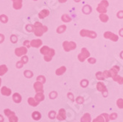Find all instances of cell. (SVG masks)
<instances>
[{
	"label": "cell",
	"mask_w": 123,
	"mask_h": 122,
	"mask_svg": "<svg viewBox=\"0 0 123 122\" xmlns=\"http://www.w3.org/2000/svg\"><path fill=\"white\" fill-rule=\"evenodd\" d=\"M81 122H91V116L89 113H85L81 118Z\"/></svg>",
	"instance_id": "ffe728a7"
},
{
	"label": "cell",
	"mask_w": 123,
	"mask_h": 122,
	"mask_svg": "<svg viewBox=\"0 0 123 122\" xmlns=\"http://www.w3.org/2000/svg\"><path fill=\"white\" fill-rule=\"evenodd\" d=\"M7 70V67L5 65H0V76H3L5 74H6Z\"/></svg>",
	"instance_id": "7402d4cb"
},
{
	"label": "cell",
	"mask_w": 123,
	"mask_h": 122,
	"mask_svg": "<svg viewBox=\"0 0 123 122\" xmlns=\"http://www.w3.org/2000/svg\"><path fill=\"white\" fill-rule=\"evenodd\" d=\"M23 65H24V63H22L21 60H20V61H18V62L16 63V67H17V68H18V69H21V67H23Z\"/></svg>",
	"instance_id": "f6af8a7d"
},
{
	"label": "cell",
	"mask_w": 123,
	"mask_h": 122,
	"mask_svg": "<svg viewBox=\"0 0 123 122\" xmlns=\"http://www.w3.org/2000/svg\"><path fill=\"white\" fill-rule=\"evenodd\" d=\"M97 90L100 92H102L104 96H107L108 95V91L106 89V87L105 86V85L103 82H98L97 84Z\"/></svg>",
	"instance_id": "ba28073f"
},
{
	"label": "cell",
	"mask_w": 123,
	"mask_h": 122,
	"mask_svg": "<svg viewBox=\"0 0 123 122\" xmlns=\"http://www.w3.org/2000/svg\"><path fill=\"white\" fill-rule=\"evenodd\" d=\"M1 93L2 95L4 96H9L11 95V93H12V91H11V90L10 89V88H8L7 87H2V89H1Z\"/></svg>",
	"instance_id": "4fadbf2b"
},
{
	"label": "cell",
	"mask_w": 123,
	"mask_h": 122,
	"mask_svg": "<svg viewBox=\"0 0 123 122\" xmlns=\"http://www.w3.org/2000/svg\"><path fill=\"white\" fill-rule=\"evenodd\" d=\"M24 45L27 47V48H30V43H29V41H25L24 43Z\"/></svg>",
	"instance_id": "7dc6e473"
},
{
	"label": "cell",
	"mask_w": 123,
	"mask_h": 122,
	"mask_svg": "<svg viewBox=\"0 0 123 122\" xmlns=\"http://www.w3.org/2000/svg\"><path fill=\"white\" fill-rule=\"evenodd\" d=\"M4 118L2 115H0V122H4Z\"/></svg>",
	"instance_id": "db71d44e"
},
{
	"label": "cell",
	"mask_w": 123,
	"mask_h": 122,
	"mask_svg": "<svg viewBox=\"0 0 123 122\" xmlns=\"http://www.w3.org/2000/svg\"><path fill=\"white\" fill-rule=\"evenodd\" d=\"M24 74H25V76L27 77V78H31V77L32 76V75H33L32 72L31 71H28V70H26L25 71Z\"/></svg>",
	"instance_id": "f546056e"
},
{
	"label": "cell",
	"mask_w": 123,
	"mask_h": 122,
	"mask_svg": "<svg viewBox=\"0 0 123 122\" xmlns=\"http://www.w3.org/2000/svg\"><path fill=\"white\" fill-rule=\"evenodd\" d=\"M42 45V41L40 39H36V40H32L30 42V46L34 47V48H38Z\"/></svg>",
	"instance_id": "7c38bea8"
},
{
	"label": "cell",
	"mask_w": 123,
	"mask_h": 122,
	"mask_svg": "<svg viewBox=\"0 0 123 122\" xmlns=\"http://www.w3.org/2000/svg\"><path fill=\"white\" fill-rule=\"evenodd\" d=\"M21 61L22 63H23L24 64H25V63H27V61H28V58H27V56H23V57L21 58Z\"/></svg>",
	"instance_id": "7bdbcfd3"
},
{
	"label": "cell",
	"mask_w": 123,
	"mask_h": 122,
	"mask_svg": "<svg viewBox=\"0 0 123 122\" xmlns=\"http://www.w3.org/2000/svg\"><path fill=\"white\" fill-rule=\"evenodd\" d=\"M119 34H120L122 36H123V29H122L119 31Z\"/></svg>",
	"instance_id": "11a10c76"
},
{
	"label": "cell",
	"mask_w": 123,
	"mask_h": 122,
	"mask_svg": "<svg viewBox=\"0 0 123 122\" xmlns=\"http://www.w3.org/2000/svg\"><path fill=\"white\" fill-rule=\"evenodd\" d=\"M92 11V9L90 7V6H88V5H86L83 8V12L85 13H89Z\"/></svg>",
	"instance_id": "d590c367"
},
{
	"label": "cell",
	"mask_w": 123,
	"mask_h": 122,
	"mask_svg": "<svg viewBox=\"0 0 123 122\" xmlns=\"http://www.w3.org/2000/svg\"><path fill=\"white\" fill-rule=\"evenodd\" d=\"M1 84H2V80L0 78V86H1Z\"/></svg>",
	"instance_id": "680465c9"
},
{
	"label": "cell",
	"mask_w": 123,
	"mask_h": 122,
	"mask_svg": "<svg viewBox=\"0 0 123 122\" xmlns=\"http://www.w3.org/2000/svg\"><path fill=\"white\" fill-rule=\"evenodd\" d=\"M80 35L83 37L87 36L91 38H95L97 37V34L95 32L89 31V30H86V29H82L80 31Z\"/></svg>",
	"instance_id": "277c9868"
},
{
	"label": "cell",
	"mask_w": 123,
	"mask_h": 122,
	"mask_svg": "<svg viewBox=\"0 0 123 122\" xmlns=\"http://www.w3.org/2000/svg\"><path fill=\"white\" fill-rule=\"evenodd\" d=\"M8 118H9V122H18V118L16 115H12Z\"/></svg>",
	"instance_id": "4316f807"
},
{
	"label": "cell",
	"mask_w": 123,
	"mask_h": 122,
	"mask_svg": "<svg viewBox=\"0 0 123 122\" xmlns=\"http://www.w3.org/2000/svg\"><path fill=\"white\" fill-rule=\"evenodd\" d=\"M35 99L38 102H41L44 100V95L43 94V92H38L35 96Z\"/></svg>",
	"instance_id": "9a60e30c"
},
{
	"label": "cell",
	"mask_w": 123,
	"mask_h": 122,
	"mask_svg": "<svg viewBox=\"0 0 123 122\" xmlns=\"http://www.w3.org/2000/svg\"><path fill=\"white\" fill-rule=\"evenodd\" d=\"M103 76L105 77V78H108V77L111 76L110 71H105L103 73Z\"/></svg>",
	"instance_id": "f35d334b"
},
{
	"label": "cell",
	"mask_w": 123,
	"mask_h": 122,
	"mask_svg": "<svg viewBox=\"0 0 123 122\" xmlns=\"http://www.w3.org/2000/svg\"><path fill=\"white\" fill-rule=\"evenodd\" d=\"M27 102H28V104H29L30 106H32V107H36V106H38V104H39V102H38L36 100L35 98H32V97L28 98V99H27Z\"/></svg>",
	"instance_id": "5bb4252c"
},
{
	"label": "cell",
	"mask_w": 123,
	"mask_h": 122,
	"mask_svg": "<svg viewBox=\"0 0 123 122\" xmlns=\"http://www.w3.org/2000/svg\"><path fill=\"white\" fill-rule=\"evenodd\" d=\"M96 76H97V79L99 80H103L105 79V77L103 76V74L102 72H97L96 74Z\"/></svg>",
	"instance_id": "83f0119b"
},
{
	"label": "cell",
	"mask_w": 123,
	"mask_h": 122,
	"mask_svg": "<svg viewBox=\"0 0 123 122\" xmlns=\"http://www.w3.org/2000/svg\"><path fill=\"white\" fill-rule=\"evenodd\" d=\"M37 81L38 82H41V83H44L46 82V78L44 77L43 76H38V77H37Z\"/></svg>",
	"instance_id": "d6a6232c"
},
{
	"label": "cell",
	"mask_w": 123,
	"mask_h": 122,
	"mask_svg": "<svg viewBox=\"0 0 123 122\" xmlns=\"http://www.w3.org/2000/svg\"><path fill=\"white\" fill-rule=\"evenodd\" d=\"M99 18H100V20H101L102 21H103V22H106L108 20V16H106L105 14H101V15H100L99 16Z\"/></svg>",
	"instance_id": "1f68e13d"
},
{
	"label": "cell",
	"mask_w": 123,
	"mask_h": 122,
	"mask_svg": "<svg viewBox=\"0 0 123 122\" xmlns=\"http://www.w3.org/2000/svg\"><path fill=\"white\" fill-rule=\"evenodd\" d=\"M27 53V49L25 46L18 47V48H16L15 49V54L18 57L23 56V55H25Z\"/></svg>",
	"instance_id": "8992f818"
},
{
	"label": "cell",
	"mask_w": 123,
	"mask_h": 122,
	"mask_svg": "<svg viewBox=\"0 0 123 122\" xmlns=\"http://www.w3.org/2000/svg\"><path fill=\"white\" fill-rule=\"evenodd\" d=\"M55 116H56V113L55 111H50L49 113V118L50 119H54L55 118Z\"/></svg>",
	"instance_id": "74e56055"
},
{
	"label": "cell",
	"mask_w": 123,
	"mask_h": 122,
	"mask_svg": "<svg viewBox=\"0 0 123 122\" xmlns=\"http://www.w3.org/2000/svg\"><path fill=\"white\" fill-rule=\"evenodd\" d=\"M41 53L44 55V60L49 62L51 60L52 58L55 55V50L50 49L49 47L44 46L41 49Z\"/></svg>",
	"instance_id": "6da1fadb"
},
{
	"label": "cell",
	"mask_w": 123,
	"mask_h": 122,
	"mask_svg": "<svg viewBox=\"0 0 123 122\" xmlns=\"http://www.w3.org/2000/svg\"><path fill=\"white\" fill-rule=\"evenodd\" d=\"M80 85H81V86H83V87H86V86L88 85V82L87 80H83V81L81 82Z\"/></svg>",
	"instance_id": "bcb514c9"
},
{
	"label": "cell",
	"mask_w": 123,
	"mask_h": 122,
	"mask_svg": "<svg viewBox=\"0 0 123 122\" xmlns=\"http://www.w3.org/2000/svg\"><path fill=\"white\" fill-rule=\"evenodd\" d=\"M34 89L35 91L38 93V92H43V83H41V82H35L34 85Z\"/></svg>",
	"instance_id": "30bf717a"
},
{
	"label": "cell",
	"mask_w": 123,
	"mask_h": 122,
	"mask_svg": "<svg viewBox=\"0 0 123 122\" xmlns=\"http://www.w3.org/2000/svg\"><path fill=\"white\" fill-rule=\"evenodd\" d=\"M66 26H64V25H62V26H60L59 27H58V29H57V32H58V33H62V32H63L65 30H66Z\"/></svg>",
	"instance_id": "e575fe53"
},
{
	"label": "cell",
	"mask_w": 123,
	"mask_h": 122,
	"mask_svg": "<svg viewBox=\"0 0 123 122\" xmlns=\"http://www.w3.org/2000/svg\"><path fill=\"white\" fill-rule=\"evenodd\" d=\"M104 37L106 38H109L113 41H117L118 40V36L111 32H106L104 34Z\"/></svg>",
	"instance_id": "9c48e42d"
},
{
	"label": "cell",
	"mask_w": 123,
	"mask_h": 122,
	"mask_svg": "<svg viewBox=\"0 0 123 122\" xmlns=\"http://www.w3.org/2000/svg\"><path fill=\"white\" fill-rule=\"evenodd\" d=\"M117 105L119 108H120V109L123 108V99H119L117 100Z\"/></svg>",
	"instance_id": "4dcf8cb0"
},
{
	"label": "cell",
	"mask_w": 123,
	"mask_h": 122,
	"mask_svg": "<svg viewBox=\"0 0 123 122\" xmlns=\"http://www.w3.org/2000/svg\"><path fill=\"white\" fill-rule=\"evenodd\" d=\"M13 100L15 103H20L21 102V96L18 93H15L13 95Z\"/></svg>",
	"instance_id": "ac0fdd59"
},
{
	"label": "cell",
	"mask_w": 123,
	"mask_h": 122,
	"mask_svg": "<svg viewBox=\"0 0 123 122\" xmlns=\"http://www.w3.org/2000/svg\"><path fill=\"white\" fill-rule=\"evenodd\" d=\"M93 122H105V118H103V115H101V116H97L95 119H94Z\"/></svg>",
	"instance_id": "484cf974"
},
{
	"label": "cell",
	"mask_w": 123,
	"mask_h": 122,
	"mask_svg": "<svg viewBox=\"0 0 123 122\" xmlns=\"http://www.w3.org/2000/svg\"><path fill=\"white\" fill-rule=\"evenodd\" d=\"M117 118V114L116 113H112V114H111V115L109 116V118L111 119V120H114V119H116Z\"/></svg>",
	"instance_id": "ee69618b"
},
{
	"label": "cell",
	"mask_w": 123,
	"mask_h": 122,
	"mask_svg": "<svg viewBox=\"0 0 123 122\" xmlns=\"http://www.w3.org/2000/svg\"><path fill=\"white\" fill-rule=\"evenodd\" d=\"M5 40V36L2 34H0V43H2Z\"/></svg>",
	"instance_id": "f907efd6"
},
{
	"label": "cell",
	"mask_w": 123,
	"mask_h": 122,
	"mask_svg": "<svg viewBox=\"0 0 123 122\" xmlns=\"http://www.w3.org/2000/svg\"><path fill=\"white\" fill-rule=\"evenodd\" d=\"M63 46L65 51L69 52L76 48V43L72 41H64L63 43Z\"/></svg>",
	"instance_id": "3957f363"
},
{
	"label": "cell",
	"mask_w": 123,
	"mask_h": 122,
	"mask_svg": "<svg viewBox=\"0 0 123 122\" xmlns=\"http://www.w3.org/2000/svg\"><path fill=\"white\" fill-rule=\"evenodd\" d=\"M49 97L50 99H55L57 97V93L55 92V91H53V92H51L50 94H49Z\"/></svg>",
	"instance_id": "b9f144b4"
},
{
	"label": "cell",
	"mask_w": 123,
	"mask_h": 122,
	"mask_svg": "<svg viewBox=\"0 0 123 122\" xmlns=\"http://www.w3.org/2000/svg\"><path fill=\"white\" fill-rule=\"evenodd\" d=\"M88 62L90 63H94L96 62V60L94 58H89L88 59Z\"/></svg>",
	"instance_id": "816d5d0a"
},
{
	"label": "cell",
	"mask_w": 123,
	"mask_h": 122,
	"mask_svg": "<svg viewBox=\"0 0 123 122\" xmlns=\"http://www.w3.org/2000/svg\"><path fill=\"white\" fill-rule=\"evenodd\" d=\"M4 113L7 117H10V116H12V115H15V113L13 112V111H11V110H9V109H5L4 110Z\"/></svg>",
	"instance_id": "d4e9b609"
},
{
	"label": "cell",
	"mask_w": 123,
	"mask_h": 122,
	"mask_svg": "<svg viewBox=\"0 0 123 122\" xmlns=\"http://www.w3.org/2000/svg\"><path fill=\"white\" fill-rule=\"evenodd\" d=\"M113 80L116 82H117L119 84H123V78L120 76H118V75H116L115 76L113 77Z\"/></svg>",
	"instance_id": "603a6c76"
},
{
	"label": "cell",
	"mask_w": 123,
	"mask_h": 122,
	"mask_svg": "<svg viewBox=\"0 0 123 122\" xmlns=\"http://www.w3.org/2000/svg\"><path fill=\"white\" fill-rule=\"evenodd\" d=\"M120 18H122L123 17V12H122V11H120V12H119V13H118V15H117Z\"/></svg>",
	"instance_id": "f5cc1de1"
},
{
	"label": "cell",
	"mask_w": 123,
	"mask_h": 122,
	"mask_svg": "<svg viewBox=\"0 0 123 122\" xmlns=\"http://www.w3.org/2000/svg\"><path fill=\"white\" fill-rule=\"evenodd\" d=\"M74 1H76V2H80V0H74Z\"/></svg>",
	"instance_id": "91938a15"
},
{
	"label": "cell",
	"mask_w": 123,
	"mask_h": 122,
	"mask_svg": "<svg viewBox=\"0 0 123 122\" xmlns=\"http://www.w3.org/2000/svg\"><path fill=\"white\" fill-rule=\"evenodd\" d=\"M83 101H84L83 100V98L81 97V96H79V97H77L76 99V102L78 103V104H82L83 102Z\"/></svg>",
	"instance_id": "60d3db41"
},
{
	"label": "cell",
	"mask_w": 123,
	"mask_h": 122,
	"mask_svg": "<svg viewBox=\"0 0 123 122\" xmlns=\"http://www.w3.org/2000/svg\"><path fill=\"white\" fill-rule=\"evenodd\" d=\"M68 97L69 99H70L72 101H74V96H73V94L72 93H68Z\"/></svg>",
	"instance_id": "681fc988"
},
{
	"label": "cell",
	"mask_w": 123,
	"mask_h": 122,
	"mask_svg": "<svg viewBox=\"0 0 123 122\" xmlns=\"http://www.w3.org/2000/svg\"><path fill=\"white\" fill-rule=\"evenodd\" d=\"M103 117H105L104 118H105V122H108V121H109V119H110V118H108V117H109V116H108V114H105V113H104V114H103Z\"/></svg>",
	"instance_id": "c3c4849f"
},
{
	"label": "cell",
	"mask_w": 123,
	"mask_h": 122,
	"mask_svg": "<svg viewBox=\"0 0 123 122\" xmlns=\"http://www.w3.org/2000/svg\"><path fill=\"white\" fill-rule=\"evenodd\" d=\"M34 26V33L36 36H41L44 32L47 31V27L43 26L40 22H36Z\"/></svg>",
	"instance_id": "7a4b0ae2"
},
{
	"label": "cell",
	"mask_w": 123,
	"mask_h": 122,
	"mask_svg": "<svg viewBox=\"0 0 123 122\" xmlns=\"http://www.w3.org/2000/svg\"><path fill=\"white\" fill-rule=\"evenodd\" d=\"M89 55H90L89 52L86 50V48H83L81 51V53L78 55V59H79L80 61L83 62L88 57H89Z\"/></svg>",
	"instance_id": "52a82bcc"
},
{
	"label": "cell",
	"mask_w": 123,
	"mask_h": 122,
	"mask_svg": "<svg viewBox=\"0 0 123 122\" xmlns=\"http://www.w3.org/2000/svg\"><path fill=\"white\" fill-rule=\"evenodd\" d=\"M0 21H1L2 23H7L8 21V18L5 15H1L0 16Z\"/></svg>",
	"instance_id": "f1b7e54d"
},
{
	"label": "cell",
	"mask_w": 123,
	"mask_h": 122,
	"mask_svg": "<svg viewBox=\"0 0 123 122\" xmlns=\"http://www.w3.org/2000/svg\"><path fill=\"white\" fill-rule=\"evenodd\" d=\"M66 110L63 108H61L59 112H58V114L57 115V118L58 120L59 121H63L66 119Z\"/></svg>",
	"instance_id": "8fae6325"
},
{
	"label": "cell",
	"mask_w": 123,
	"mask_h": 122,
	"mask_svg": "<svg viewBox=\"0 0 123 122\" xmlns=\"http://www.w3.org/2000/svg\"><path fill=\"white\" fill-rule=\"evenodd\" d=\"M13 7L16 10H19L22 7V0H13Z\"/></svg>",
	"instance_id": "2e32d148"
},
{
	"label": "cell",
	"mask_w": 123,
	"mask_h": 122,
	"mask_svg": "<svg viewBox=\"0 0 123 122\" xmlns=\"http://www.w3.org/2000/svg\"><path fill=\"white\" fill-rule=\"evenodd\" d=\"M32 118L33 119H34V120H36V121H38V120L41 119V113H40L39 112L35 111V112H33V113H32Z\"/></svg>",
	"instance_id": "44dd1931"
},
{
	"label": "cell",
	"mask_w": 123,
	"mask_h": 122,
	"mask_svg": "<svg viewBox=\"0 0 123 122\" xmlns=\"http://www.w3.org/2000/svg\"><path fill=\"white\" fill-rule=\"evenodd\" d=\"M26 29H27V32H31L32 31H34V26H32L31 24H28V25L26 26Z\"/></svg>",
	"instance_id": "8d00e7d4"
},
{
	"label": "cell",
	"mask_w": 123,
	"mask_h": 122,
	"mask_svg": "<svg viewBox=\"0 0 123 122\" xmlns=\"http://www.w3.org/2000/svg\"><path fill=\"white\" fill-rule=\"evenodd\" d=\"M121 58H123V52L121 53Z\"/></svg>",
	"instance_id": "6f0895ef"
},
{
	"label": "cell",
	"mask_w": 123,
	"mask_h": 122,
	"mask_svg": "<svg viewBox=\"0 0 123 122\" xmlns=\"http://www.w3.org/2000/svg\"><path fill=\"white\" fill-rule=\"evenodd\" d=\"M108 6V3L106 0H103V1L101 2L97 7V11L99 13H106V7Z\"/></svg>",
	"instance_id": "5b68a950"
},
{
	"label": "cell",
	"mask_w": 123,
	"mask_h": 122,
	"mask_svg": "<svg viewBox=\"0 0 123 122\" xmlns=\"http://www.w3.org/2000/svg\"><path fill=\"white\" fill-rule=\"evenodd\" d=\"M58 1H59L60 2H61V3H63V2H66V0H58Z\"/></svg>",
	"instance_id": "9f6ffc18"
},
{
	"label": "cell",
	"mask_w": 123,
	"mask_h": 122,
	"mask_svg": "<svg viewBox=\"0 0 123 122\" xmlns=\"http://www.w3.org/2000/svg\"><path fill=\"white\" fill-rule=\"evenodd\" d=\"M49 11L48 10H47V9H44V10H41V12L39 13L38 17H39V18L42 19V18H44L45 17H47V16H49Z\"/></svg>",
	"instance_id": "e0dca14e"
},
{
	"label": "cell",
	"mask_w": 123,
	"mask_h": 122,
	"mask_svg": "<svg viewBox=\"0 0 123 122\" xmlns=\"http://www.w3.org/2000/svg\"><path fill=\"white\" fill-rule=\"evenodd\" d=\"M62 20H63L64 22H69V21H71V18H70L68 15L65 14V15H63V16H62Z\"/></svg>",
	"instance_id": "836d02e7"
},
{
	"label": "cell",
	"mask_w": 123,
	"mask_h": 122,
	"mask_svg": "<svg viewBox=\"0 0 123 122\" xmlns=\"http://www.w3.org/2000/svg\"><path fill=\"white\" fill-rule=\"evenodd\" d=\"M66 67H64V66H62V67H61V68H59L58 69L56 70V74L58 75V76L62 75L66 71Z\"/></svg>",
	"instance_id": "cb8c5ba5"
},
{
	"label": "cell",
	"mask_w": 123,
	"mask_h": 122,
	"mask_svg": "<svg viewBox=\"0 0 123 122\" xmlns=\"http://www.w3.org/2000/svg\"><path fill=\"white\" fill-rule=\"evenodd\" d=\"M10 41H11V42H12V43H15L17 42L18 38H17V37H16V35H11V37H10Z\"/></svg>",
	"instance_id": "ab89813d"
},
{
	"label": "cell",
	"mask_w": 123,
	"mask_h": 122,
	"mask_svg": "<svg viewBox=\"0 0 123 122\" xmlns=\"http://www.w3.org/2000/svg\"><path fill=\"white\" fill-rule=\"evenodd\" d=\"M119 70V68L118 67V66H117V65L114 66V67L110 70L111 75V77H112V78H113L114 76H115L116 75H117V73H118Z\"/></svg>",
	"instance_id": "d6986e66"
}]
</instances>
